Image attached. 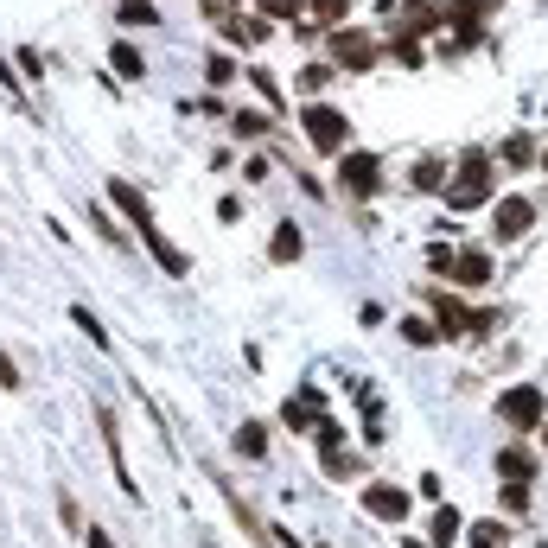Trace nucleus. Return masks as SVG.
<instances>
[{
    "label": "nucleus",
    "instance_id": "obj_1",
    "mask_svg": "<svg viewBox=\"0 0 548 548\" xmlns=\"http://www.w3.org/2000/svg\"><path fill=\"white\" fill-rule=\"evenodd\" d=\"M109 198H115V204H122V217H128V224H134V236H141V243L153 249V262H160L166 274H192V262H185V255H179L173 243H166V230H160V224H153V211H147V198H141V192H134V185H128V179H115V185H109Z\"/></svg>",
    "mask_w": 548,
    "mask_h": 548
},
{
    "label": "nucleus",
    "instance_id": "obj_5",
    "mask_svg": "<svg viewBox=\"0 0 548 548\" xmlns=\"http://www.w3.org/2000/svg\"><path fill=\"white\" fill-rule=\"evenodd\" d=\"M498 421H510V427H542V389L536 383H517V389H504L498 396Z\"/></svg>",
    "mask_w": 548,
    "mask_h": 548
},
{
    "label": "nucleus",
    "instance_id": "obj_2",
    "mask_svg": "<svg viewBox=\"0 0 548 548\" xmlns=\"http://www.w3.org/2000/svg\"><path fill=\"white\" fill-rule=\"evenodd\" d=\"M491 160L485 153H466V166H459V179L447 185V211H478V204H491Z\"/></svg>",
    "mask_w": 548,
    "mask_h": 548
},
{
    "label": "nucleus",
    "instance_id": "obj_16",
    "mask_svg": "<svg viewBox=\"0 0 548 548\" xmlns=\"http://www.w3.org/2000/svg\"><path fill=\"white\" fill-rule=\"evenodd\" d=\"M236 453H243V459H262V453H268L262 421H243V427H236Z\"/></svg>",
    "mask_w": 548,
    "mask_h": 548
},
{
    "label": "nucleus",
    "instance_id": "obj_4",
    "mask_svg": "<svg viewBox=\"0 0 548 548\" xmlns=\"http://www.w3.org/2000/svg\"><path fill=\"white\" fill-rule=\"evenodd\" d=\"M338 185H345L351 198H376V192H383V160H376V153H345Z\"/></svg>",
    "mask_w": 548,
    "mask_h": 548
},
{
    "label": "nucleus",
    "instance_id": "obj_11",
    "mask_svg": "<svg viewBox=\"0 0 548 548\" xmlns=\"http://www.w3.org/2000/svg\"><path fill=\"white\" fill-rule=\"evenodd\" d=\"M529 472H536V453H529V447H504V453H498V478H510V485H529Z\"/></svg>",
    "mask_w": 548,
    "mask_h": 548
},
{
    "label": "nucleus",
    "instance_id": "obj_3",
    "mask_svg": "<svg viewBox=\"0 0 548 548\" xmlns=\"http://www.w3.org/2000/svg\"><path fill=\"white\" fill-rule=\"evenodd\" d=\"M300 122H306V141H313L319 153H345L351 147V122L338 109H325V102H306Z\"/></svg>",
    "mask_w": 548,
    "mask_h": 548
},
{
    "label": "nucleus",
    "instance_id": "obj_15",
    "mask_svg": "<svg viewBox=\"0 0 548 548\" xmlns=\"http://www.w3.org/2000/svg\"><path fill=\"white\" fill-rule=\"evenodd\" d=\"M427 529H434V548H447V542H459V529H466V523H459V510H453V504H440Z\"/></svg>",
    "mask_w": 548,
    "mask_h": 548
},
{
    "label": "nucleus",
    "instance_id": "obj_6",
    "mask_svg": "<svg viewBox=\"0 0 548 548\" xmlns=\"http://www.w3.org/2000/svg\"><path fill=\"white\" fill-rule=\"evenodd\" d=\"M529 224H536V204L529 198H498L491 204V236H498V243H517Z\"/></svg>",
    "mask_w": 548,
    "mask_h": 548
},
{
    "label": "nucleus",
    "instance_id": "obj_10",
    "mask_svg": "<svg viewBox=\"0 0 548 548\" xmlns=\"http://www.w3.org/2000/svg\"><path fill=\"white\" fill-rule=\"evenodd\" d=\"M447 274H453L459 287H485V281H491V255H485V249H466V255H453Z\"/></svg>",
    "mask_w": 548,
    "mask_h": 548
},
{
    "label": "nucleus",
    "instance_id": "obj_14",
    "mask_svg": "<svg viewBox=\"0 0 548 548\" xmlns=\"http://www.w3.org/2000/svg\"><path fill=\"white\" fill-rule=\"evenodd\" d=\"M485 13H498V0H447V20H459V26H478Z\"/></svg>",
    "mask_w": 548,
    "mask_h": 548
},
{
    "label": "nucleus",
    "instance_id": "obj_19",
    "mask_svg": "<svg viewBox=\"0 0 548 548\" xmlns=\"http://www.w3.org/2000/svg\"><path fill=\"white\" fill-rule=\"evenodd\" d=\"M230 128H236V134H268L274 122H268L262 109H236V115H230Z\"/></svg>",
    "mask_w": 548,
    "mask_h": 548
},
{
    "label": "nucleus",
    "instance_id": "obj_12",
    "mask_svg": "<svg viewBox=\"0 0 548 548\" xmlns=\"http://www.w3.org/2000/svg\"><path fill=\"white\" fill-rule=\"evenodd\" d=\"M109 64H115V77H128V83H141V77H147V58H141V51H134L128 39H115Z\"/></svg>",
    "mask_w": 548,
    "mask_h": 548
},
{
    "label": "nucleus",
    "instance_id": "obj_7",
    "mask_svg": "<svg viewBox=\"0 0 548 548\" xmlns=\"http://www.w3.org/2000/svg\"><path fill=\"white\" fill-rule=\"evenodd\" d=\"M332 58L345 64V71H370V64L383 58V45H376L370 32H345V26H338L332 32Z\"/></svg>",
    "mask_w": 548,
    "mask_h": 548
},
{
    "label": "nucleus",
    "instance_id": "obj_22",
    "mask_svg": "<svg viewBox=\"0 0 548 548\" xmlns=\"http://www.w3.org/2000/svg\"><path fill=\"white\" fill-rule=\"evenodd\" d=\"M71 325H83V332H90V345H109V332L96 325V313H90V306H71Z\"/></svg>",
    "mask_w": 548,
    "mask_h": 548
},
{
    "label": "nucleus",
    "instance_id": "obj_18",
    "mask_svg": "<svg viewBox=\"0 0 548 548\" xmlns=\"http://www.w3.org/2000/svg\"><path fill=\"white\" fill-rule=\"evenodd\" d=\"M536 160V141H529V134H510L504 141V166H529Z\"/></svg>",
    "mask_w": 548,
    "mask_h": 548
},
{
    "label": "nucleus",
    "instance_id": "obj_17",
    "mask_svg": "<svg viewBox=\"0 0 548 548\" xmlns=\"http://www.w3.org/2000/svg\"><path fill=\"white\" fill-rule=\"evenodd\" d=\"M510 542V529L498 517H485V523H472V548H504Z\"/></svg>",
    "mask_w": 548,
    "mask_h": 548
},
{
    "label": "nucleus",
    "instance_id": "obj_28",
    "mask_svg": "<svg viewBox=\"0 0 548 548\" xmlns=\"http://www.w3.org/2000/svg\"><path fill=\"white\" fill-rule=\"evenodd\" d=\"M415 185H421V192H434V185H440V160H421L415 166Z\"/></svg>",
    "mask_w": 548,
    "mask_h": 548
},
{
    "label": "nucleus",
    "instance_id": "obj_21",
    "mask_svg": "<svg viewBox=\"0 0 548 548\" xmlns=\"http://www.w3.org/2000/svg\"><path fill=\"white\" fill-rule=\"evenodd\" d=\"M153 20H160L153 0H128V7H122V26H153Z\"/></svg>",
    "mask_w": 548,
    "mask_h": 548
},
{
    "label": "nucleus",
    "instance_id": "obj_27",
    "mask_svg": "<svg viewBox=\"0 0 548 548\" xmlns=\"http://www.w3.org/2000/svg\"><path fill=\"white\" fill-rule=\"evenodd\" d=\"M204 77H211V83H230V77H236V64L224 58V51H217V58H211V64H204Z\"/></svg>",
    "mask_w": 548,
    "mask_h": 548
},
{
    "label": "nucleus",
    "instance_id": "obj_13",
    "mask_svg": "<svg viewBox=\"0 0 548 548\" xmlns=\"http://www.w3.org/2000/svg\"><path fill=\"white\" fill-rule=\"evenodd\" d=\"M300 249H306V236H300L294 224H281V230L268 236V255H274V262H300Z\"/></svg>",
    "mask_w": 548,
    "mask_h": 548
},
{
    "label": "nucleus",
    "instance_id": "obj_30",
    "mask_svg": "<svg viewBox=\"0 0 548 548\" xmlns=\"http://www.w3.org/2000/svg\"><path fill=\"white\" fill-rule=\"evenodd\" d=\"M77 536L90 542V548H115V542H109V529H77Z\"/></svg>",
    "mask_w": 548,
    "mask_h": 548
},
{
    "label": "nucleus",
    "instance_id": "obj_26",
    "mask_svg": "<svg viewBox=\"0 0 548 548\" xmlns=\"http://www.w3.org/2000/svg\"><path fill=\"white\" fill-rule=\"evenodd\" d=\"M249 83H255V90H262V96H268V109H281V83H274L268 71H249Z\"/></svg>",
    "mask_w": 548,
    "mask_h": 548
},
{
    "label": "nucleus",
    "instance_id": "obj_8",
    "mask_svg": "<svg viewBox=\"0 0 548 548\" xmlns=\"http://www.w3.org/2000/svg\"><path fill=\"white\" fill-rule=\"evenodd\" d=\"M364 510H370V517H383V523H402L408 517V491L402 485H370L364 491Z\"/></svg>",
    "mask_w": 548,
    "mask_h": 548
},
{
    "label": "nucleus",
    "instance_id": "obj_9",
    "mask_svg": "<svg viewBox=\"0 0 548 548\" xmlns=\"http://www.w3.org/2000/svg\"><path fill=\"white\" fill-rule=\"evenodd\" d=\"M96 427H102V447H109V466H115V478H122V491L134 498V478H128V453H122V427H115V415H109V408H96Z\"/></svg>",
    "mask_w": 548,
    "mask_h": 548
},
{
    "label": "nucleus",
    "instance_id": "obj_25",
    "mask_svg": "<svg viewBox=\"0 0 548 548\" xmlns=\"http://www.w3.org/2000/svg\"><path fill=\"white\" fill-rule=\"evenodd\" d=\"M313 13H319L325 26H338V20H345V13H351V0H313Z\"/></svg>",
    "mask_w": 548,
    "mask_h": 548
},
{
    "label": "nucleus",
    "instance_id": "obj_29",
    "mask_svg": "<svg viewBox=\"0 0 548 548\" xmlns=\"http://www.w3.org/2000/svg\"><path fill=\"white\" fill-rule=\"evenodd\" d=\"M0 389H20V370H13V357L0 351Z\"/></svg>",
    "mask_w": 548,
    "mask_h": 548
},
{
    "label": "nucleus",
    "instance_id": "obj_24",
    "mask_svg": "<svg viewBox=\"0 0 548 548\" xmlns=\"http://www.w3.org/2000/svg\"><path fill=\"white\" fill-rule=\"evenodd\" d=\"M325 83H332V64H306V71H300V90H306V96L325 90Z\"/></svg>",
    "mask_w": 548,
    "mask_h": 548
},
{
    "label": "nucleus",
    "instance_id": "obj_20",
    "mask_svg": "<svg viewBox=\"0 0 548 548\" xmlns=\"http://www.w3.org/2000/svg\"><path fill=\"white\" fill-rule=\"evenodd\" d=\"M402 338H408V345H434L440 325H434V319H402Z\"/></svg>",
    "mask_w": 548,
    "mask_h": 548
},
{
    "label": "nucleus",
    "instance_id": "obj_23",
    "mask_svg": "<svg viewBox=\"0 0 548 548\" xmlns=\"http://www.w3.org/2000/svg\"><path fill=\"white\" fill-rule=\"evenodd\" d=\"M262 13H268V20H300L306 0H262Z\"/></svg>",
    "mask_w": 548,
    "mask_h": 548
}]
</instances>
